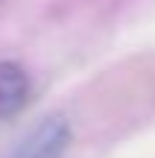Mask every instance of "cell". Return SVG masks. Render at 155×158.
<instances>
[{
    "instance_id": "1",
    "label": "cell",
    "mask_w": 155,
    "mask_h": 158,
    "mask_svg": "<svg viewBox=\"0 0 155 158\" xmlns=\"http://www.w3.org/2000/svg\"><path fill=\"white\" fill-rule=\"evenodd\" d=\"M70 143V126L64 117H47L21 141L12 158H62Z\"/></svg>"
},
{
    "instance_id": "2",
    "label": "cell",
    "mask_w": 155,
    "mask_h": 158,
    "mask_svg": "<svg viewBox=\"0 0 155 158\" xmlns=\"http://www.w3.org/2000/svg\"><path fill=\"white\" fill-rule=\"evenodd\" d=\"M29 100V76L18 62H0V117H15Z\"/></svg>"
}]
</instances>
